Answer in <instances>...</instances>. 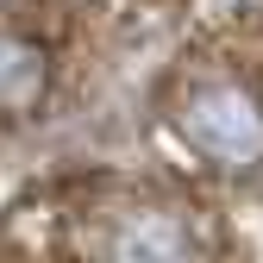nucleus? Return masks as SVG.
I'll return each mask as SVG.
<instances>
[{
    "label": "nucleus",
    "mask_w": 263,
    "mask_h": 263,
    "mask_svg": "<svg viewBox=\"0 0 263 263\" xmlns=\"http://www.w3.org/2000/svg\"><path fill=\"white\" fill-rule=\"evenodd\" d=\"M44 88H50V57L19 31H0V107H38Z\"/></svg>",
    "instance_id": "obj_3"
},
{
    "label": "nucleus",
    "mask_w": 263,
    "mask_h": 263,
    "mask_svg": "<svg viewBox=\"0 0 263 263\" xmlns=\"http://www.w3.org/2000/svg\"><path fill=\"white\" fill-rule=\"evenodd\" d=\"M88 263H207V238L170 201H125L94 226Z\"/></svg>",
    "instance_id": "obj_2"
},
{
    "label": "nucleus",
    "mask_w": 263,
    "mask_h": 263,
    "mask_svg": "<svg viewBox=\"0 0 263 263\" xmlns=\"http://www.w3.org/2000/svg\"><path fill=\"white\" fill-rule=\"evenodd\" d=\"M176 138L194 163L245 176L263 163V94L238 76H207L176 101Z\"/></svg>",
    "instance_id": "obj_1"
}]
</instances>
